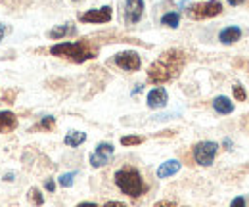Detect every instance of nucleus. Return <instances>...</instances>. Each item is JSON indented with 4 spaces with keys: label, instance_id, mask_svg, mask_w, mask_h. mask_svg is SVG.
<instances>
[{
    "label": "nucleus",
    "instance_id": "a211bd4d",
    "mask_svg": "<svg viewBox=\"0 0 249 207\" xmlns=\"http://www.w3.org/2000/svg\"><path fill=\"white\" fill-rule=\"evenodd\" d=\"M27 196H29V202H31L33 206H42V204H44V196H42V192H40L38 188H35V186L29 188V194H27Z\"/></svg>",
    "mask_w": 249,
    "mask_h": 207
},
{
    "label": "nucleus",
    "instance_id": "7c9ffc66",
    "mask_svg": "<svg viewBox=\"0 0 249 207\" xmlns=\"http://www.w3.org/2000/svg\"><path fill=\"white\" fill-rule=\"evenodd\" d=\"M248 71H249V63H248Z\"/></svg>",
    "mask_w": 249,
    "mask_h": 207
},
{
    "label": "nucleus",
    "instance_id": "412c9836",
    "mask_svg": "<svg viewBox=\"0 0 249 207\" xmlns=\"http://www.w3.org/2000/svg\"><path fill=\"white\" fill-rule=\"evenodd\" d=\"M232 90H234V98H236L238 102H244V100L248 98V92H246V89H244L240 83H236V85L232 87Z\"/></svg>",
    "mask_w": 249,
    "mask_h": 207
},
{
    "label": "nucleus",
    "instance_id": "c85d7f7f",
    "mask_svg": "<svg viewBox=\"0 0 249 207\" xmlns=\"http://www.w3.org/2000/svg\"><path fill=\"white\" fill-rule=\"evenodd\" d=\"M228 4L230 6H240V4H244V0H228Z\"/></svg>",
    "mask_w": 249,
    "mask_h": 207
},
{
    "label": "nucleus",
    "instance_id": "b1692460",
    "mask_svg": "<svg viewBox=\"0 0 249 207\" xmlns=\"http://www.w3.org/2000/svg\"><path fill=\"white\" fill-rule=\"evenodd\" d=\"M154 207H178L175 202H171V200H161V202H157Z\"/></svg>",
    "mask_w": 249,
    "mask_h": 207
},
{
    "label": "nucleus",
    "instance_id": "7ed1b4c3",
    "mask_svg": "<svg viewBox=\"0 0 249 207\" xmlns=\"http://www.w3.org/2000/svg\"><path fill=\"white\" fill-rule=\"evenodd\" d=\"M115 184L117 188L123 192L124 196L128 198H140L142 194H146L148 186L144 182V178L140 175V171L136 167H130V165H124L119 171H115Z\"/></svg>",
    "mask_w": 249,
    "mask_h": 207
},
{
    "label": "nucleus",
    "instance_id": "f03ea898",
    "mask_svg": "<svg viewBox=\"0 0 249 207\" xmlns=\"http://www.w3.org/2000/svg\"><path fill=\"white\" fill-rule=\"evenodd\" d=\"M50 54L69 59V61H75V63H83V61H89V59L98 56V46H94L90 40L83 38V40H75V42L54 44L50 48Z\"/></svg>",
    "mask_w": 249,
    "mask_h": 207
},
{
    "label": "nucleus",
    "instance_id": "9b49d317",
    "mask_svg": "<svg viewBox=\"0 0 249 207\" xmlns=\"http://www.w3.org/2000/svg\"><path fill=\"white\" fill-rule=\"evenodd\" d=\"M180 161L178 159H169V161H165V163H161L159 167H157V178H169L173 177V175H177L178 171H180Z\"/></svg>",
    "mask_w": 249,
    "mask_h": 207
},
{
    "label": "nucleus",
    "instance_id": "c756f323",
    "mask_svg": "<svg viewBox=\"0 0 249 207\" xmlns=\"http://www.w3.org/2000/svg\"><path fill=\"white\" fill-rule=\"evenodd\" d=\"M4 178H6V180H14V175H12V173H8V175H6Z\"/></svg>",
    "mask_w": 249,
    "mask_h": 207
},
{
    "label": "nucleus",
    "instance_id": "6ab92c4d",
    "mask_svg": "<svg viewBox=\"0 0 249 207\" xmlns=\"http://www.w3.org/2000/svg\"><path fill=\"white\" fill-rule=\"evenodd\" d=\"M56 127V119L52 117V115H46V117H42V121L35 127V131H52Z\"/></svg>",
    "mask_w": 249,
    "mask_h": 207
},
{
    "label": "nucleus",
    "instance_id": "a878e982",
    "mask_svg": "<svg viewBox=\"0 0 249 207\" xmlns=\"http://www.w3.org/2000/svg\"><path fill=\"white\" fill-rule=\"evenodd\" d=\"M44 188H46L48 192H54V190H56V182H54V180H46V184H44Z\"/></svg>",
    "mask_w": 249,
    "mask_h": 207
},
{
    "label": "nucleus",
    "instance_id": "20e7f679",
    "mask_svg": "<svg viewBox=\"0 0 249 207\" xmlns=\"http://www.w3.org/2000/svg\"><path fill=\"white\" fill-rule=\"evenodd\" d=\"M217 151H218V144L213 142V140H201L194 146V159L197 165L201 167H209L215 157H217Z\"/></svg>",
    "mask_w": 249,
    "mask_h": 207
},
{
    "label": "nucleus",
    "instance_id": "ddd939ff",
    "mask_svg": "<svg viewBox=\"0 0 249 207\" xmlns=\"http://www.w3.org/2000/svg\"><path fill=\"white\" fill-rule=\"evenodd\" d=\"M18 127V117L12 112H0V132H12Z\"/></svg>",
    "mask_w": 249,
    "mask_h": 207
},
{
    "label": "nucleus",
    "instance_id": "2eb2a0df",
    "mask_svg": "<svg viewBox=\"0 0 249 207\" xmlns=\"http://www.w3.org/2000/svg\"><path fill=\"white\" fill-rule=\"evenodd\" d=\"M77 29L73 27V25H60V27H54V29L48 31V37L50 38H54V40H60L63 37H67V35H75Z\"/></svg>",
    "mask_w": 249,
    "mask_h": 207
},
{
    "label": "nucleus",
    "instance_id": "4be33fe9",
    "mask_svg": "<svg viewBox=\"0 0 249 207\" xmlns=\"http://www.w3.org/2000/svg\"><path fill=\"white\" fill-rule=\"evenodd\" d=\"M73 178H75V173H65L58 180H60V184L63 188H69V186H73Z\"/></svg>",
    "mask_w": 249,
    "mask_h": 207
},
{
    "label": "nucleus",
    "instance_id": "9d476101",
    "mask_svg": "<svg viewBox=\"0 0 249 207\" xmlns=\"http://www.w3.org/2000/svg\"><path fill=\"white\" fill-rule=\"evenodd\" d=\"M240 38H242V29H240L238 25H230V27H224V29L218 33V40H220L222 44H226V46H230V44L238 42Z\"/></svg>",
    "mask_w": 249,
    "mask_h": 207
},
{
    "label": "nucleus",
    "instance_id": "0eeeda50",
    "mask_svg": "<svg viewBox=\"0 0 249 207\" xmlns=\"http://www.w3.org/2000/svg\"><path fill=\"white\" fill-rule=\"evenodd\" d=\"M115 65L117 67H121L123 71H138L140 69V65H142V59L138 56V52H134V50H124V52H119V54H115Z\"/></svg>",
    "mask_w": 249,
    "mask_h": 207
},
{
    "label": "nucleus",
    "instance_id": "423d86ee",
    "mask_svg": "<svg viewBox=\"0 0 249 207\" xmlns=\"http://www.w3.org/2000/svg\"><path fill=\"white\" fill-rule=\"evenodd\" d=\"M113 18L111 6H102V8H94L85 14H79V21L83 23H109Z\"/></svg>",
    "mask_w": 249,
    "mask_h": 207
},
{
    "label": "nucleus",
    "instance_id": "4468645a",
    "mask_svg": "<svg viewBox=\"0 0 249 207\" xmlns=\"http://www.w3.org/2000/svg\"><path fill=\"white\" fill-rule=\"evenodd\" d=\"M85 140H87V134L81 132V131H69V132L65 134V138H63V142H65L69 148H77V146H81Z\"/></svg>",
    "mask_w": 249,
    "mask_h": 207
},
{
    "label": "nucleus",
    "instance_id": "f8f14e48",
    "mask_svg": "<svg viewBox=\"0 0 249 207\" xmlns=\"http://www.w3.org/2000/svg\"><path fill=\"white\" fill-rule=\"evenodd\" d=\"M213 110L220 115H230L234 112V102L230 98H226V96H217L213 100Z\"/></svg>",
    "mask_w": 249,
    "mask_h": 207
},
{
    "label": "nucleus",
    "instance_id": "cd10ccee",
    "mask_svg": "<svg viewBox=\"0 0 249 207\" xmlns=\"http://www.w3.org/2000/svg\"><path fill=\"white\" fill-rule=\"evenodd\" d=\"M75 207H98L94 202H81V204H77Z\"/></svg>",
    "mask_w": 249,
    "mask_h": 207
},
{
    "label": "nucleus",
    "instance_id": "dca6fc26",
    "mask_svg": "<svg viewBox=\"0 0 249 207\" xmlns=\"http://www.w3.org/2000/svg\"><path fill=\"white\" fill-rule=\"evenodd\" d=\"M161 23H163L165 27L177 29V27L180 25V14H178V12H169V14H165V16L161 18Z\"/></svg>",
    "mask_w": 249,
    "mask_h": 207
},
{
    "label": "nucleus",
    "instance_id": "f3484780",
    "mask_svg": "<svg viewBox=\"0 0 249 207\" xmlns=\"http://www.w3.org/2000/svg\"><path fill=\"white\" fill-rule=\"evenodd\" d=\"M89 159H90V165L92 167H104V165H107L111 161L109 155H104V153H98V151H92Z\"/></svg>",
    "mask_w": 249,
    "mask_h": 207
},
{
    "label": "nucleus",
    "instance_id": "39448f33",
    "mask_svg": "<svg viewBox=\"0 0 249 207\" xmlns=\"http://www.w3.org/2000/svg\"><path fill=\"white\" fill-rule=\"evenodd\" d=\"M222 12V4L218 0H209V2H201V4H194L188 8V16L192 19H209L215 18Z\"/></svg>",
    "mask_w": 249,
    "mask_h": 207
},
{
    "label": "nucleus",
    "instance_id": "2f4dec72",
    "mask_svg": "<svg viewBox=\"0 0 249 207\" xmlns=\"http://www.w3.org/2000/svg\"><path fill=\"white\" fill-rule=\"evenodd\" d=\"M75 2H77V0H75Z\"/></svg>",
    "mask_w": 249,
    "mask_h": 207
},
{
    "label": "nucleus",
    "instance_id": "1a4fd4ad",
    "mask_svg": "<svg viewBox=\"0 0 249 207\" xmlns=\"http://www.w3.org/2000/svg\"><path fill=\"white\" fill-rule=\"evenodd\" d=\"M146 102H148V108H152V110H161V108L167 106L169 94H167V90L163 89V87H156V89H152L148 92Z\"/></svg>",
    "mask_w": 249,
    "mask_h": 207
},
{
    "label": "nucleus",
    "instance_id": "aec40b11",
    "mask_svg": "<svg viewBox=\"0 0 249 207\" xmlns=\"http://www.w3.org/2000/svg\"><path fill=\"white\" fill-rule=\"evenodd\" d=\"M144 142V136H123L121 138V144L123 146H138Z\"/></svg>",
    "mask_w": 249,
    "mask_h": 207
},
{
    "label": "nucleus",
    "instance_id": "393cba45",
    "mask_svg": "<svg viewBox=\"0 0 249 207\" xmlns=\"http://www.w3.org/2000/svg\"><path fill=\"white\" fill-rule=\"evenodd\" d=\"M102 207H128V206L123 204V202H107V204H104Z\"/></svg>",
    "mask_w": 249,
    "mask_h": 207
},
{
    "label": "nucleus",
    "instance_id": "6e6552de",
    "mask_svg": "<svg viewBox=\"0 0 249 207\" xmlns=\"http://www.w3.org/2000/svg\"><path fill=\"white\" fill-rule=\"evenodd\" d=\"M144 0H124V21L126 25H134L144 16Z\"/></svg>",
    "mask_w": 249,
    "mask_h": 207
},
{
    "label": "nucleus",
    "instance_id": "f257e3e1",
    "mask_svg": "<svg viewBox=\"0 0 249 207\" xmlns=\"http://www.w3.org/2000/svg\"><path fill=\"white\" fill-rule=\"evenodd\" d=\"M186 52L180 48H169L150 65L148 69V81L152 85H165L173 79H177L184 65H186Z\"/></svg>",
    "mask_w": 249,
    "mask_h": 207
},
{
    "label": "nucleus",
    "instance_id": "5701e85b",
    "mask_svg": "<svg viewBox=\"0 0 249 207\" xmlns=\"http://www.w3.org/2000/svg\"><path fill=\"white\" fill-rule=\"evenodd\" d=\"M230 207H248V198H244V196L234 198V200L230 202Z\"/></svg>",
    "mask_w": 249,
    "mask_h": 207
},
{
    "label": "nucleus",
    "instance_id": "bb28decb",
    "mask_svg": "<svg viewBox=\"0 0 249 207\" xmlns=\"http://www.w3.org/2000/svg\"><path fill=\"white\" fill-rule=\"evenodd\" d=\"M10 31V27H6L4 23H0V42H2V38H4V35Z\"/></svg>",
    "mask_w": 249,
    "mask_h": 207
}]
</instances>
